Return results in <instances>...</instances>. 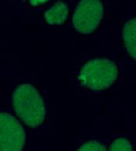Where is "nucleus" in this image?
I'll return each mask as SVG.
<instances>
[{"mask_svg": "<svg viewBox=\"0 0 136 151\" xmlns=\"http://www.w3.org/2000/svg\"><path fill=\"white\" fill-rule=\"evenodd\" d=\"M12 102L16 113L28 126L37 127L44 121L46 106L41 95L33 85H19L13 92Z\"/></svg>", "mask_w": 136, "mask_h": 151, "instance_id": "obj_1", "label": "nucleus"}, {"mask_svg": "<svg viewBox=\"0 0 136 151\" xmlns=\"http://www.w3.org/2000/svg\"><path fill=\"white\" fill-rule=\"evenodd\" d=\"M117 76V65L108 58H101L90 60L82 66L78 80L87 88L100 91L113 84Z\"/></svg>", "mask_w": 136, "mask_h": 151, "instance_id": "obj_2", "label": "nucleus"}, {"mask_svg": "<svg viewBox=\"0 0 136 151\" xmlns=\"http://www.w3.org/2000/svg\"><path fill=\"white\" fill-rule=\"evenodd\" d=\"M104 15V5L98 0H83L76 6L73 16L75 29L84 35L96 30Z\"/></svg>", "mask_w": 136, "mask_h": 151, "instance_id": "obj_3", "label": "nucleus"}, {"mask_svg": "<svg viewBox=\"0 0 136 151\" xmlns=\"http://www.w3.org/2000/svg\"><path fill=\"white\" fill-rule=\"evenodd\" d=\"M26 134L20 122L10 113L0 114V151H22Z\"/></svg>", "mask_w": 136, "mask_h": 151, "instance_id": "obj_4", "label": "nucleus"}, {"mask_svg": "<svg viewBox=\"0 0 136 151\" xmlns=\"http://www.w3.org/2000/svg\"><path fill=\"white\" fill-rule=\"evenodd\" d=\"M122 39L127 53L136 60V17L125 22L122 28Z\"/></svg>", "mask_w": 136, "mask_h": 151, "instance_id": "obj_5", "label": "nucleus"}, {"mask_svg": "<svg viewBox=\"0 0 136 151\" xmlns=\"http://www.w3.org/2000/svg\"><path fill=\"white\" fill-rule=\"evenodd\" d=\"M68 15V5L63 2H57L45 13V18L51 25L64 23Z\"/></svg>", "mask_w": 136, "mask_h": 151, "instance_id": "obj_6", "label": "nucleus"}, {"mask_svg": "<svg viewBox=\"0 0 136 151\" xmlns=\"http://www.w3.org/2000/svg\"><path fill=\"white\" fill-rule=\"evenodd\" d=\"M109 151H133V149L130 142L127 138L120 137L110 145Z\"/></svg>", "mask_w": 136, "mask_h": 151, "instance_id": "obj_7", "label": "nucleus"}, {"mask_svg": "<svg viewBox=\"0 0 136 151\" xmlns=\"http://www.w3.org/2000/svg\"><path fill=\"white\" fill-rule=\"evenodd\" d=\"M77 151H106V148L99 141L90 140L83 143Z\"/></svg>", "mask_w": 136, "mask_h": 151, "instance_id": "obj_8", "label": "nucleus"}, {"mask_svg": "<svg viewBox=\"0 0 136 151\" xmlns=\"http://www.w3.org/2000/svg\"><path fill=\"white\" fill-rule=\"evenodd\" d=\"M47 1H45V0H39V1H37V0H33V1H30V4L32 5H39V4H46Z\"/></svg>", "mask_w": 136, "mask_h": 151, "instance_id": "obj_9", "label": "nucleus"}]
</instances>
